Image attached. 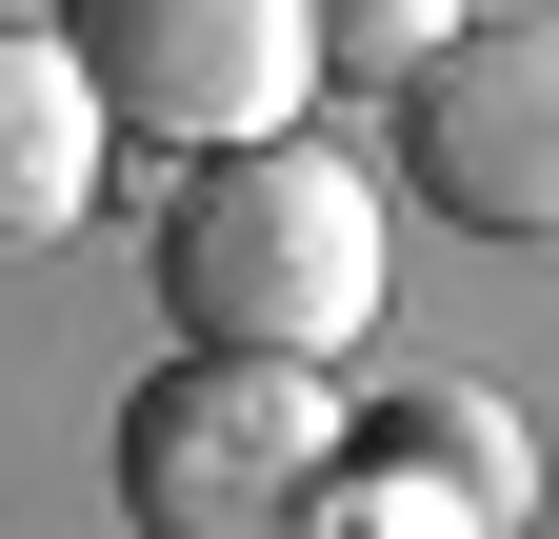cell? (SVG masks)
<instances>
[{
    "instance_id": "7a4b0ae2",
    "label": "cell",
    "mask_w": 559,
    "mask_h": 539,
    "mask_svg": "<svg viewBox=\"0 0 559 539\" xmlns=\"http://www.w3.org/2000/svg\"><path fill=\"white\" fill-rule=\"evenodd\" d=\"M340 420H360V399H340L320 360L160 340V380L120 399V519H140V539H320Z\"/></svg>"
},
{
    "instance_id": "5b68a950",
    "label": "cell",
    "mask_w": 559,
    "mask_h": 539,
    "mask_svg": "<svg viewBox=\"0 0 559 539\" xmlns=\"http://www.w3.org/2000/svg\"><path fill=\"white\" fill-rule=\"evenodd\" d=\"M520 519H539L520 399H479V380H380L360 420H340L320 539H520Z\"/></svg>"
},
{
    "instance_id": "3957f363",
    "label": "cell",
    "mask_w": 559,
    "mask_h": 539,
    "mask_svg": "<svg viewBox=\"0 0 559 539\" xmlns=\"http://www.w3.org/2000/svg\"><path fill=\"white\" fill-rule=\"evenodd\" d=\"M400 180L440 200L460 240L559 260V21H460L400 81Z\"/></svg>"
},
{
    "instance_id": "8992f818",
    "label": "cell",
    "mask_w": 559,
    "mask_h": 539,
    "mask_svg": "<svg viewBox=\"0 0 559 539\" xmlns=\"http://www.w3.org/2000/svg\"><path fill=\"white\" fill-rule=\"evenodd\" d=\"M100 160H120V100H100L81 21H0V240L100 220Z\"/></svg>"
},
{
    "instance_id": "6da1fadb",
    "label": "cell",
    "mask_w": 559,
    "mask_h": 539,
    "mask_svg": "<svg viewBox=\"0 0 559 539\" xmlns=\"http://www.w3.org/2000/svg\"><path fill=\"white\" fill-rule=\"evenodd\" d=\"M380 320V180L320 120L200 141L160 200V340H240V360H360Z\"/></svg>"
},
{
    "instance_id": "ba28073f",
    "label": "cell",
    "mask_w": 559,
    "mask_h": 539,
    "mask_svg": "<svg viewBox=\"0 0 559 539\" xmlns=\"http://www.w3.org/2000/svg\"><path fill=\"white\" fill-rule=\"evenodd\" d=\"M0 21H60V0H0Z\"/></svg>"
},
{
    "instance_id": "52a82bcc",
    "label": "cell",
    "mask_w": 559,
    "mask_h": 539,
    "mask_svg": "<svg viewBox=\"0 0 559 539\" xmlns=\"http://www.w3.org/2000/svg\"><path fill=\"white\" fill-rule=\"evenodd\" d=\"M440 40H460V0H320V60H340V81H419Z\"/></svg>"
},
{
    "instance_id": "277c9868",
    "label": "cell",
    "mask_w": 559,
    "mask_h": 539,
    "mask_svg": "<svg viewBox=\"0 0 559 539\" xmlns=\"http://www.w3.org/2000/svg\"><path fill=\"white\" fill-rule=\"evenodd\" d=\"M81 60L120 100V141H260V120H300L340 60H320V0H81Z\"/></svg>"
}]
</instances>
